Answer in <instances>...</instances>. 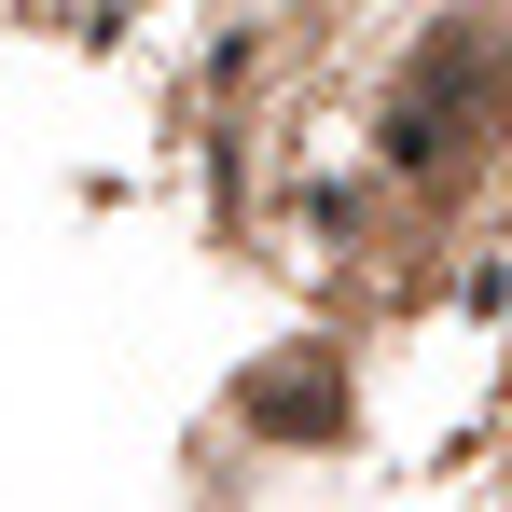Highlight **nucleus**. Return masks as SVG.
Segmentation results:
<instances>
[{
  "label": "nucleus",
  "mask_w": 512,
  "mask_h": 512,
  "mask_svg": "<svg viewBox=\"0 0 512 512\" xmlns=\"http://www.w3.org/2000/svg\"><path fill=\"white\" fill-rule=\"evenodd\" d=\"M471 84H485V42H429V70H416V111L388 125V153L402 167H429L457 125H471Z\"/></svg>",
  "instance_id": "f257e3e1"
},
{
  "label": "nucleus",
  "mask_w": 512,
  "mask_h": 512,
  "mask_svg": "<svg viewBox=\"0 0 512 512\" xmlns=\"http://www.w3.org/2000/svg\"><path fill=\"white\" fill-rule=\"evenodd\" d=\"M250 416L305 429V443H333V416H346V374H333V360H263V374H250Z\"/></svg>",
  "instance_id": "f03ea898"
}]
</instances>
